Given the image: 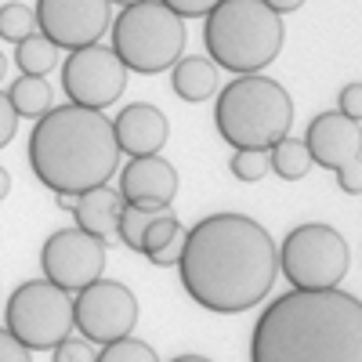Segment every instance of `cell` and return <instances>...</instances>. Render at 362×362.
Masks as SVG:
<instances>
[{
    "instance_id": "obj_29",
    "label": "cell",
    "mask_w": 362,
    "mask_h": 362,
    "mask_svg": "<svg viewBox=\"0 0 362 362\" xmlns=\"http://www.w3.org/2000/svg\"><path fill=\"white\" fill-rule=\"evenodd\" d=\"M163 4L174 15H181V18H206L210 11L221 4V0H163Z\"/></svg>"
},
{
    "instance_id": "obj_4",
    "label": "cell",
    "mask_w": 362,
    "mask_h": 362,
    "mask_svg": "<svg viewBox=\"0 0 362 362\" xmlns=\"http://www.w3.org/2000/svg\"><path fill=\"white\" fill-rule=\"evenodd\" d=\"M203 44L214 66L235 76L261 73L283 51V15L261 0H221L203 18Z\"/></svg>"
},
{
    "instance_id": "obj_6",
    "label": "cell",
    "mask_w": 362,
    "mask_h": 362,
    "mask_svg": "<svg viewBox=\"0 0 362 362\" xmlns=\"http://www.w3.org/2000/svg\"><path fill=\"white\" fill-rule=\"evenodd\" d=\"M112 51L131 73L156 76L170 69L185 51V18L174 15L163 0H138L127 4L109 25Z\"/></svg>"
},
{
    "instance_id": "obj_35",
    "label": "cell",
    "mask_w": 362,
    "mask_h": 362,
    "mask_svg": "<svg viewBox=\"0 0 362 362\" xmlns=\"http://www.w3.org/2000/svg\"><path fill=\"white\" fill-rule=\"evenodd\" d=\"M8 192H11V174H8L4 167H0V199H4Z\"/></svg>"
},
{
    "instance_id": "obj_32",
    "label": "cell",
    "mask_w": 362,
    "mask_h": 362,
    "mask_svg": "<svg viewBox=\"0 0 362 362\" xmlns=\"http://www.w3.org/2000/svg\"><path fill=\"white\" fill-rule=\"evenodd\" d=\"M181 250H185V232L181 235H174L167 247H160L156 254H148V261H153L156 268H174L177 261H181Z\"/></svg>"
},
{
    "instance_id": "obj_12",
    "label": "cell",
    "mask_w": 362,
    "mask_h": 362,
    "mask_svg": "<svg viewBox=\"0 0 362 362\" xmlns=\"http://www.w3.org/2000/svg\"><path fill=\"white\" fill-rule=\"evenodd\" d=\"M37 29L62 51L90 47L112 25L109 0H37Z\"/></svg>"
},
{
    "instance_id": "obj_28",
    "label": "cell",
    "mask_w": 362,
    "mask_h": 362,
    "mask_svg": "<svg viewBox=\"0 0 362 362\" xmlns=\"http://www.w3.org/2000/svg\"><path fill=\"white\" fill-rule=\"evenodd\" d=\"M337 112L355 119V124H362V83H348L341 87V95H337Z\"/></svg>"
},
{
    "instance_id": "obj_19",
    "label": "cell",
    "mask_w": 362,
    "mask_h": 362,
    "mask_svg": "<svg viewBox=\"0 0 362 362\" xmlns=\"http://www.w3.org/2000/svg\"><path fill=\"white\" fill-rule=\"evenodd\" d=\"M268 167L283 181H300L312 170V153H308L305 141H297L293 134H286V138H279L276 145L268 148Z\"/></svg>"
},
{
    "instance_id": "obj_20",
    "label": "cell",
    "mask_w": 362,
    "mask_h": 362,
    "mask_svg": "<svg viewBox=\"0 0 362 362\" xmlns=\"http://www.w3.org/2000/svg\"><path fill=\"white\" fill-rule=\"evenodd\" d=\"M58 51H62V47L51 44L44 33H33V37H25V40L18 44L15 62H18L22 76H47V73L58 69V58H62Z\"/></svg>"
},
{
    "instance_id": "obj_34",
    "label": "cell",
    "mask_w": 362,
    "mask_h": 362,
    "mask_svg": "<svg viewBox=\"0 0 362 362\" xmlns=\"http://www.w3.org/2000/svg\"><path fill=\"white\" fill-rule=\"evenodd\" d=\"M54 203L62 206V210H69V214H73V206H76V196H73V192H54Z\"/></svg>"
},
{
    "instance_id": "obj_3",
    "label": "cell",
    "mask_w": 362,
    "mask_h": 362,
    "mask_svg": "<svg viewBox=\"0 0 362 362\" xmlns=\"http://www.w3.org/2000/svg\"><path fill=\"white\" fill-rule=\"evenodd\" d=\"M25 156L44 189L80 196L87 189L109 185L124 153L116 145L112 119L102 109L69 102L37 119Z\"/></svg>"
},
{
    "instance_id": "obj_25",
    "label": "cell",
    "mask_w": 362,
    "mask_h": 362,
    "mask_svg": "<svg viewBox=\"0 0 362 362\" xmlns=\"http://www.w3.org/2000/svg\"><path fill=\"white\" fill-rule=\"evenodd\" d=\"M228 170L239 181H261L272 170L268 167V153H261V148H235L232 160H228Z\"/></svg>"
},
{
    "instance_id": "obj_10",
    "label": "cell",
    "mask_w": 362,
    "mask_h": 362,
    "mask_svg": "<svg viewBox=\"0 0 362 362\" xmlns=\"http://www.w3.org/2000/svg\"><path fill=\"white\" fill-rule=\"evenodd\" d=\"M127 73L131 69L119 62L112 47H76L69 51V58H62V90L73 105L109 109L127 90Z\"/></svg>"
},
{
    "instance_id": "obj_11",
    "label": "cell",
    "mask_w": 362,
    "mask_h": 362,
    "mask_svg": "<svg viewBox=\"0 0 362 362\" xmlns=\"http://www.w3.org/2000/svg\"><path fill=\"white\" fill-rule=\"evenodd\" d=\"M40 264H44V279H51L54 286H62L69 293H80L83 286L102 279L105 243L83 228H58L44 239Z\"/></svg>"
},
{
    "instance_id": "obj_31",
    "label": "cell",
    "mask_w": 362,
    "mask_h": 362,
    "mask_svg": "<svg viewBox=\"0 0 362 362\" xmlns=\"http://www.w3.org/2000/svg\"><path fill=\"white\" fill-rule=\"evenodd\" d=\"M15 131H18V112L8 98V90H0V148L15 138Z\"/></svg>"
},
{
    "instance_id": "obj_27",
    "label": "cell",
    "mask_w": 362,
    "mask_h": 362,
    "mask_svg": "<svg viewBox=\"0 0 362 362\" xmlns=\"http://www.w3.org/2000/svg\"><path fill=\"white\" fill-rule=\"evenodd\" d=\"M0 362H33V351H29L8 326H0Z\"/></svg>"
},
{
    "instance_id": "obj_30",
    "label": "cell",
    "mask_w": 362,
    "mask_h": 362,
    "mask_svg": "<svg viewBox=\"0 0 362 362\" xmlns=\"http://www.w3.org/2000/svg\"><path fill=\"white\" fill-rule=\"evenodd\" d=\"M334 174H337L341 192H348V196H362V156L351 160V163H344V167H337Z\"/></svg>"
},
{
    "instance_id": "obj_18",
    "label": "cell",
    "mask_w": 362,
    "mask_h": 362,
    "mask_svg": "<svg viewBox=\"0 0 362 362\" xmlns=\"http://www.w3.org/2000/svg\"><path fill=\"white\" fill-rule=\"evenodd\" d=\"M8 98L18 112V119H40L44 112L54 109V95H51V83L44 76H18L8 90Z\"/></svg>"
},
{
    "instance_id": "obj_7",
    "label": "cell",
    "mask_w": 362,
    "mask_h": 362,
    "mask_svg": "<svg viewBox=\"0 0 362 362\" xmlns=\"http://www.w3.org/2000/svg\"><path fill=\"white\" fill-rule=\"evenodd\" d=\"M348 239L319 221L297 225L279 247V272L293 290H334L348 276Z\"/></svg>"
},
{
    "instance_id": "obj_37",
    "label": "cell",
    "mask_w": 362,
    "mask_h": 362,
    "mask_svg": "<svg viewBox=\"0 0 362 362\" xmlns=\"http://www.w3.org/2000/svg\"><path fill=\"white\" fill-rule=\"evenodd\" d=\"M4 73H8V54L0 51V80H4Z\"/></svg>"
},
{
    "instance_id": "obj_15",
    "label": "cell",
    "mask_w": 362,
    "mask_h": 362,
    "mask_svg": "<svg viewBox=\"0 0 362 362\" xmlns=\"http://www.w3.org/2000/svg\"><path fill=\"white\" fill-rule=\"evenodd\" d=\"M112 131H116L119 153H127V156H156L167 145V134H170L167 116L148 102L124 105L112 119Z\"/></svg>"
},
{
    "instance_id": "obj_36",
    "label": "cell",
    "mask_w": 362,
    "mask_h": 362,
    "mask_svg": "<svg viewBox=\"0 0 362 362\" xmlns=\"http://www.w3.org/2000/svg\"><path fill=\"white\" fill-rule=\"evenodd\" d=\"M170 362H214V358H206V355H177Z\"/></svg>"
},
{
    "instance_id": "obj_22",
    "label": "cell",
    "mask_w": 362,
    "mask_h": 362,
    "mask_svg": "<svg viewBox=\"0 0 362 362\" xmlns=\"http://www.w3.org/2000/svg\"><path fill=\"white\" fill-rule=\"evenodd\" d=\"M40 33L37 29V11L22 4V0H11V4L0 8V40H11V44H22L25 37Z\"/></svg>"
},
{
    "instance_id": "obj_16",
    "label": "cell",
    "mask_w": 362,
    "mask_h": 362,
    "mask_svg": "<svg viewBox=\"0 0 362 362\" xmlns=\"http://www.w3.org/2000/svg\"><path fill=\"white\" fill-rule=\"evenodd\" d=\"M119 210H124V196L112 185H98V189H87L76 196V206H73V218H76V228L98 235L102 243H116L119 239Z\"/></svg>"
},
{
    "instance_id": "obj_9",
    "label": "cell",
    "mask_w": 362,
    "mask_h": 362,
    "mask_svg": "<svg viewBox=\"0 0 362 362\" xmlns=\"http://www.w3.org/2000/svg\"><path fill=\"white\" fill-rule=\"evenodd\" d=\"M73 322L90 344L131 337L138 326V297L116 279H95L73 297Z\"/></svg>"
},
{
    "instance_id": "obj_23",
    "label": "cell",
    "mask_w": 362,
    "mask_h": 362,
    "mask_svg": "<svg viewBox=\"0 0 362 362\" xmlns=\"http://www.w3.org/2000/svg\"><path fill=\"white\" fill-rule=\"evenodd\" d=\"M95 362H160V355L153 344H145L138 337H119V341L102 344Z\"/></svg>"
},
{
    "instance_id": "obj_17",
    "label": "cell",
    "mask_w": 362,
    "mask_h": 362,
    "mask_svg": "<svg viewBox=\"0 0 362 362\" xmlns=\"http://www.w3.org/2000/svg\"><path fill=\"white\" fill-rule=\"evenodd\" d=\"M170 87L181 102H206L218 95V66L203 54H192V58H177L170 66Z\"/></svg>"
},
{
    "instance_id": "obj_26",
    "label": "cell",
    "mask_w": 362,
    "mask_h": 362,
    "mask_svg": "<svg viewBox=\"0 0 362 362\" xmlns=\"http://www.w3.org/2000/svg\"><path fill=\"white\" fill-rule=\"evenodd\" d=\"M95 358H98V351H95V344H90L87 337L83 341L66 337L62 344L51 351V362H95Z\"/></svg>"
},
{
    "instance_id": "obj_5",
    "label": "cell",
    "mask_w": 362,
    "mask_h": 362,
    "mask_svg": "<svg viewBox=\"0 0 362 362\" xmlns=\"http://www.w3.org/2000/svg\"><path fill=\"white\" fill-rule=\"evenodd\" d=\"M214 124L228 145L268 153L293 127L290 90L264 73H243L218 90Z\"/></svg>"
},
{
    "instance_id": "obj_2",
    "label": "cell",
    "mask_w": 362,
    "mask_h": 362,
    "mask_svg": "<svg viewBox=\"0 0 362 362\" xmlns=\"http://www.w3.org/2000/svg\"><path fill=\"white\" fill-rule=\"evenodd\" d=\"M250 362H362V300L344 290H290L261 312Z\"/></svg>"
},
{
    "instance_id": "obj_13",
    "label": "cell",
    "mask_w": 362,
    "mask_h": 362,
    "mask_svg": "<svg viewBox=\"0 0 362 362\" xmlns=\"http://www.w3.org/2000/svg\"><path fill=\"white\" fill-rule=\"evenodd\" d=\"M305 145L312 153V163H319L326 170H337V167H344V163L362 156V124L341 116L337 109L334 112H319L308 124Z\"/></svg>"
},
{
    "instance_id": "obj_8",
    "label": "cell",
    "mask_w": 362,
    "mask_h": 362,
    "mask_svg": "<svg viewBox=\"0 0 362 362\" xmlns=\"http://www.w3.org/2000/svg\"><path fill=\"white\" fill-rule=\"evenodd\" d=\"M4 326L29 351H54L76 326L73 297L51 279H29L8 297Z\"/></svg>"
},
{
    "instance_id": "obj_1",
    "label": "cell",
    "mask_w": 362,
    "mask_h": 362,
    "mask_svg": "<svg viewBox=\"0 0 362 362\" xmlns=\"http://www.w3.org/2000/svg\"><path fill=\"white\" fill-rule=\"evenodd\" d=\"M177 272L199 308L239 315L257 308L276 286L279 247L268 228L247 214H206L185 232Z\"/></svg>"
},
{
    "instance_id": "obj_24",
    "label": "cell",
    "mask_w": 362,
    "mask_h": 362,
    "mask_svg": "<svg viewBox=\"0 0 362 362\" xmlns=\"http://www.w3.org/2000/svg\"><path fill=\"white\" fill-rule=\"evenodd\" d=\"M185 228H181V221H177V214H174V206H167V210H160L156 214V221L145 228V243H141V254L148 257V254H156L160 247H167L174 235H181Z\"/></svg>"
},
{
    "instance_id": "obj_14",
    "label": "cell",
    "mask_w": 362,
    "mask_h": 362,
    "mask_svg": "<svg viewBox=\"0 0 362 362\" xmlns=\"http://www.w3.org/2000/svg\"><path fill=\"white\" fill-rule=\"evenodd\" d=\"M119 196L134 206H174L177 196V170L170 160L156 156H131V163L119 170Z\"/></svg>"
},
{
    "instance_id": "obj_38",
    "label": "cell",
    "mask_w": 362,
    "mask_h": 362,
    "mask_svg": "<svg viewBox=\"0 0 362 362\" xmlns=\"http://www.w3.org/2000/svg\"><path fill=\"white\" fill-rule=\"evenodd\" d=\"M109 4H124L127 8V4H138V0H109Z\"/></svg>"
},
{
    "instance_id": "obj_33",
    "label": "cell",
    "mask_w": 362,
    "mask_h": 362,
    "mask_svg": "<svg viewBox=\"0 0 362 362\" xmlns=\"http://www.w3.org/2000/svg\"><path fill=\"white\" fill-rule=\"evenodd\" d=\"M261 4H268L276 15H290V11H297L300 4H305V0H261Z\"/></svg>"
},
{
    "instance_id": "obj_21",
    "label": "cell",
    "mask_w": 362,
    "mask_h": 362,
    "mask_svg": "<svg viewBox=\"0 0 362 362\" xmlns=\"http://www.w3.org/2000/svg\"><path fill=\"white\" fill-rule=\"evenodd\" d=\"M160 210H167V206H134V203H124V210H119V243H127L131 250L141 254L145 228L156 221Z\"/></svg>"
}]
</instances>
